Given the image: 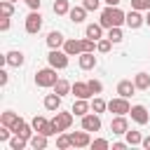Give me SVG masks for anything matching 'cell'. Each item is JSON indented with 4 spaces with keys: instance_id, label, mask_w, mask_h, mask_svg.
<instances>
[{
    "instance_id": "6da1fadb",
    "label": "cell",
    "mask_w": 150,
    "mask_h": 150,
    "mask_svg": "<svg viewBox=\"0 0 150 150\" xmlns=\"http://www.w3.org/2000/svg\"><path fill=\"white\" fill-rule=\"evenodd\" d=\"M101 26L103 28H112V26H124L127 23V12L120 9V5H108L101 9Z\"/></svg>"
},
{
    "instance_id": "7a4b0ae2",
    "label": "cell",
    "mask_w": 150,
    "mask_h": 150,
    "mask_svg": "<svg viewBox=\"0 0 150 150\" xmlns=\"http://www.w3.org/2000/svg\"><path fill=\"white\" fill-rule=\"evenodd\" d=\"M33 80H35L38 87H42V89H52V87L56 84L59 75H56V68H54V66H47V68H38Z\"/></svg>"
},
{
    "instance_id": "3957f363",
    "label": "cell",
    "mask_w": 150,
    "mask_h": 150,
    "mask_svg": "<svg viewBox=\"0 0 150 150\" xmlns=\"http://www.w3.org/2000/svg\"><path fill=\"white\" fill-rule=\"evenodd\" d=\"M23 28H26V33H30V35H38V33L42 30V14H40V9H30V12H28V16H26V21H23Z\"/></svg>"
},
{
    "instance_id": "277c9868",
    "label": "cell",
    "mask_w": 150,
    "mask_h": 150,
    "mask_svg": "<svg viewBox=\"0 0 150 150\" xmlns=\"http://www.w3.org/2000/svg\"><path fill=\"white\" fill-rule=\"evenodd\" d=\"M47 61H49V66H54L56 70H63V68H68V61H70V56H68L63 49H49V54H47Z\"/></svg>"
},
{
    "instance_id": "5b68a950",
    "label": "cell",
    "mask_w": 150,
    "mask_h": 150,
    "mask_svg": "<svg viewBox=\"0 0 150 150\" xmlns=\"http://www.w3.org/2000/svg\"><path fill=\"white\" fill-rule=\"evenodd\" d=\"M108 110L115 112V115H129L131 103H129V98H124V96H115V98L108 101Z\"/></svg>"
},
{
    "instance_id": "8992f818",
    "label": "cell",
    "mask_w": 150,
    "mask_h": 150,
    "mask_svg": "<svg viewBox=\"0 0 150 150\" xmlns=\"http://www.w3.org/2000/svg\"><path fill=\"white\" fill-rule=\"evenodd\" d=\"M143 23H145V14H143L141 9H134V7H131V9L127 12V23H124V26H129L131 30H138Z\"/></svg>"
},
{
    "instance_id": "52a82bcc",
    "label": "cell",
    "mask_w": 150,
    "mask_h": 150,
    "mask_svg": "<svg viewBox=\"0 0 150 150\" xmlns=\"http://www.w3.org/2000/svg\"><path fill=\"white\" fill-rule=\"evenodd\" d=\"M129 115H131V120L136 122V124H148L150 122V112H148V108L145 105H141V103H136V105H131V110H129Z\"/></svg>"
},
{
    "instance_id": "ba28073f",
    "label": "cell",
    "mask_w": 150,
    "mask_h": 150,
    "mask_svg": "<svg viewBox=\"0 0 150 150\" xmlns=\"http://www.w3.org/2000/svg\"><path fill=\"white\" fill-rule=\"evenodd\" d=\"M70 141H73V148H89L91 145V131H87V129L70 131Z\"/></svg>"
},
{
    "instance_id": "9c48e42d",
    "label": "cell",
    "mask_w": 150,
    "mask_h": 150,
    "mask_svg": "<svg viewBox=\"0 0 150 150\" xmlns=\"http://www.w3.org/2000/svg\"><path fill=\"white\" fill-rule=\"evenodd\" d=\"M63 52H66L68 56H80V54L84 52V47H82V38H66V42H63Z\"/></svg>"
},
{
    "instance_id": "30bf717a",
    "label": "cell",
    "mask_w": 150,
    "mask_h": 150,
    "mask_svg": "<svg viewBox=\"0 0 150 150\" xmlns=\"http://www.w3.org/2000/svg\"><path fill=\"white\" fill-rule=\"evenodd\" d=\"M26 63V56L21 49H9L5 52V66H12V68H21Z\"/></svg>"
},
{
    "instance_id": "8fae6325",
    "label": "cell",
    "mask_w": 150,
    "mask_h": 150,
    "mask_svg": "<svg viewBox=\"0 0 150 150\" xmlns=\"http://www.w3.org/2000/svg\"><path fill=\"white\" fill-rule=\"evenodd\" d=\"M82 129H87V131H101V115L98 112H87V115H82Z\"/></svg>"
},
{
    "instance_id": "7c38bea8",
    "label": "cell",
    "mask_w": 150,
    "mask_h": 150,
    "mask_svg": "<svg viewBox=\"0 0 150 150\" xmlns=\"http://www.w3.org/2000/svg\"><path fill=\"white\" fill-rule=\"evenodd\" d=\"M110 131L117 134V136H124V134L129 131V120H127V115H115V117L110 120Z\"/></svg>"
},
{
    "instance_id": "4fadbf2b",
    "label": "cell",
    "mask_w": 150,
    "mask_h": 150,
    "mask_svg": "<svg viewBox=\"0 0 150 150\" xmlns=\"http://www.w3.org/2000/svg\"><path fill=\"white\" fill-rule=\"evenodd\" d=\"M12 131H14L16 136H21V138H26V141H30V136L35 134V129H33V124H30V122H26L23 117H21V120H19V122H16L14 127H12Z\"/></svg>"
},
{
    "instance_id": "5bb4252c",
    "label": "cell",
    "mask_w": 150,
    "mask_h": 150,
    "mask_svg": "<svg viewBox=\"0 0 150 150\" xmlns=\"http://www.w3.org/2000/svg\"><path fill=\"white\" fill-rule=\"evenodd\" d=\"M77 66H80L82 70H94V68L98 66V59L94 56V52H82V54L77 56Z\"/></svg>"
},
{
    "instance_id": "9a60e30c",
    "label": "cell",
    "mask_w": 150,
    "mask_h": 150,
    "mask_svg": "<svg viewBox=\"0 0 150 150\" xmlns=\"http://www.w3.org/2000/svg\"><path fill=\"white\" fill-rule=\"evenodd\" d=\"M61 98H63V96H59L56 91L47 94V96L42 98V105H45V110H49V112H56V110H61Z\"/></svg>"
},
{
    "instance_id": "2e32d148",
    "label": "cell",
    "mask_w": 150,
    "mask_h": 150,
    "mask_svg": "<svg viewBox=\"0 0 150 150\" xmlns=\"http://www.w3.org/2000/svg\"><path fill=\"white\" fill-rule=\"evenodd\" d=\"M70 110H73L75 117H82V115L91 112V98H75V103H73Z\"/></svg>"
},
{
    "instance_id": "e0dca14e",
    "label": "cell",
    "mask_w": 150,
    "mask_h": 150,
    "mask_svg": "<svg viewBox=\"0 0 150 150\" xmlns=\"http://www.w3.org/2000/svg\"><path fill=\"white\" fill-rule=\"evenodd\" d=\"M63 42H66V38H63L61 30H49L47 33V47L49 49H63Z\"/></svg>"
},
{
    "instance_id": "ac0fdd59",
    "label": "cell",
    "mask_w": 150,
    "mask_h": 150,
    "mask_svg": "<svg viewBox=\"0 0 150 150\" xmlns=\"http://www.w3.org/2000/svg\"><path fill=\"white\" fill-rule=\"evenodd\" d=\"M70 94H75V98H94V94H91V89H89V84L87 82H73V91Z\"/></svg>"
},
{
    "instance_id": "d6986e66",
    "label": "cell",
    "mask_w": 150,
    "mask_h": 150,
    "mask_svg": "<svg viewBox=\"0 0 150 150\" xmlns=\"http://www.w3.org/2000/svg\"><path fill=\"white\" fill-rule=\"evenodd\" d=\"M68 19H70L73 23H82V21L87 19V7H84V5H75V7H70Z\"/></svg>"
},
{
    "instance_id": "ffe728a7",
    "label": "cell",
    "mask_w": 150,
    "mask_h": 150,
    "mask_svg": "<svg viewBox=\"0 0 150 150\" xmlns=\"http://www.w3.org/2000/svg\"><path fill=\"white\" fill-rule=\"evenodd\" d=\"M134 91H136L134 80H120V82H117V94H120V96L129 98V96H134Z\"/></svg>"
},
{
    "instance_id": "44dd1931",
    "label": "cell",
    "mask_w": 150,
    "mask_h": 150,
    "mask_svg": "<svg viewBox=\"0 0 150 150\" xmlns=\"http://www.w3.org/2000/svg\"><path fill=\"white\" fill-rule=\"evenodd\" d=\"M54 120H56L59 127L66 131V129H70V124H73V110H70V112H66V110H56V112H54Z\"/></svg>"
},
{
    "instance_id": "7402d4cb",
    "label": "cell",
    "mask_w": 150,
    "mask_h": 150,
    "mask_svg": "<svg viewBox=\"0 0 150 150\" xmlns=\"http://www.w3.org/2000/svg\"><path fill=\"white\" fill-rule=\"evenodd\" d=\"M103 26H101V21L98 23H87V28H84V35L87 38H91V40H101V38H105L103 35Z\"/></svg>"
},
{
    "instance_id": "603a6c76",
    "label": "cell",
    "mask_w": 150,
    "mask_h": 150,
    "mask_svg": "<svg viewBox=\"0 0 150 150\" xmlns=\"http://www.w3.org/2000/svg\"><path fill=\"white\" fill-rule=\"evenodd\" d=\"M134 84H136V89H141V91H145V89H150V73H145V70H141V73H136L134 77Z\"/></svg>"
},
{
    "instance_id": "cb8c5ba5",
    "label": "cell",
    "mask_w": 150,
    "mask_h": 150,
    "mask_svg": "<svg viewBox=\"0 0 150 150\" xmlns=\"http://www.w3.org/2000/svg\"><path fill=\"white\" fill-rule=\"evenodd\" d=\"M52 89H54L59 96H66V94H70V91H73V82H68L66 77H59V80H56V84H54Z\"/></svg>"
},
{
    "instance_id": "d4e9b609",
    "label": "cell",
    "mask_w": 150,
    "mask_h": 150,
    "mask_svg": "<svg viewBox=\"0 0 150 150\" xmlns=\"http://www.w3.org/2000/svg\"><path fill=\"white\" fill-rule=\"evenodd\" d=\"M47 138H49V136H45V134L35 131V134L30 136V141H28V143H30V148H33V150H45V148H47Z\"/></svg>"
},
{
    "instance_id": "484cf974",
    "label": "cell",
    "mask_w": 150,
    "mask_h": 150,
    "mask_svg": "<svg viewBox=\"0 0 150 150\" xmlns=\"http://www.w3.org/2000/svg\"><path fill=\"white\" fill-rule=\"evenodd\" d=\"M19 120H21V117H19L14 110H5V112H0V124H5V127H9V129H12Z\"/></svg>"
},
{
    "instance_id": "4316f807",
    "label": "cell",
    "mask_w": 150,
    "mask_h": 150,
    "mask_svg": "<svg viewBox=\"0 0 150 150\" xmlns=\"http://www.w3.org/2000/svg\"><path fill=\"white\" fill-rule=\"evenodd\" d=\"M70 0H54V14L56 16H68V12H70Z\"/></svg>"
},
{
    "instance_id": "83f0119b",
    "label": "cell",
    "mask_w": 150,
    "mask_h": 150,
    "mask_svg": "<svg viewBox=\"0 0 150 150\" xmlns=\"http://www.w3.org/2000/svg\"><path fill=\"white\" fill-rule=\"evenodd\" d=\"M105 38H110V40H112V45H120V42L124 40V33H122V26H112V28H108V33H105Z\"/></svg>"
},
{
    "instance_id": "f1b7e54d",
    "label": "cell",
    "mask_w": 150,
    "mask_h": 150,
    "mask_svg": "<svg viewBox=\"0 0 150 150\" xmlns=\"http://www.w3.org/2000/svg\"><path fill=\"white\" fill-rule=\"evenodd\" d=\"M56 148H59V150H68V148H73V141H70V134H66V131H61V134L56 136Z\"/></svg>"
},
{
    "instance_id": "f546056e",
    "label": "cell",
    "mask_w": 150,
    "mask_h": 150,
    "mask_svg": "<svg viewBox=\"0 0 150 150\" xmlns=\"http://www.w3.org/2000/svg\"><path fill=\"white\" fill-rule=\"evenodd\" d=\"M112 49V40L110 38H101V40H96V52L98 54H108Z\"/></svg>"
},
{
    "instance_id": "4dcf8cb0",
    "label": "cell",
    "mask_w": 150,
    "mask_h": 150,
    "mask_svg": "<svg viewBox=\"0 0 150 150\" xmlns=\"http://www.w3.org/2000/svg\"><path fill=\"white\" fill-rule=\"evenodd\" d=\"M91 110L98 112V115L105 112V110H108V101H103L101 96H94V98H91Z\"/></svg>"
},
{
    "instance_id": "1f68e13d",
    "label": "cell",
    "mask_w": 150,
    "mask_h": 150,
    "mask_svg": "<svg viewBox=\"0 0 150 150\" xmlns=\"http://www.w3.org/2000/svg\"><path fill=\"white\" fill-rule=\"evenodd\" d=\"M30 124H33V129H35V131H40V134H42V131L47 129L49 120H47V117H42V115H35V117L30 120Z\"/></svg>"
},
{
    "instance_id": "d6a6232c",
    "label": "cell",
    "mask_w": 150,
    "mask_h": 150,
    "mask_svg": "<svg viewBox=\"0 0 150 150\" xmlns=\"http://www.w3.org/2000/svg\"><path fill=\"white\" fill-rule=\"evenodd\" d=\"M26 145H30V143H28L26 138H21V136H16V134H14L12 138H9V150H23Z\"/></svg>"
},
{
    "instance_id": "836d02e7",
    "label": "cell",
    "mask_w": 150,
    "mask_h": 150,
    "mask_svg": "<svg viewBox=\"0 0 150 150\" xmlns=\"http://www.w3.org/2000/svg\"><path fill=\"white\" fill-rule=\"evenodd\" d=\"M124 136H127V143H129V145H141V143H143V136H141V131H134V129H129Z\"/></svg>"
},
{
    "instance_id": "e575fe53",
    "label": "cell",
    "mask_w": 150,
    "mask_h": 150,
    "mask_svg": "<svg viewBox=\"0 0 150 150\" xmlns=\"http://www.w3.org/2000/svg\"><path fill=\"white\" fill-rule=\"evenodd\" d=\"M14 14V2L12 0H0V16H12Z\"/></svg>"
},
{
    "instance_id": "d590c367",
    "label": "cell",
    "mask_w": 150,
    "mask_h": 150,
    "mask_svg": "<svg viewBox=\"0 0 150 150\" xmlns=\"http://www.w3.org/2000/svg\"><path fill=\"white\" fill-rule=\"evenodd\" d=\"M87 84H89V89H91V94H94V96H98V94L103 91V82H101V80H96V77L87 80Z\"/></svg>"
},
{
    "instance_id": "8d00e7d4",
    "label": "cell",
    "mask_w": 150,
    "mask_h": 150,
    "mask_svg": "<svg viewBox=\"0 0 150 150\" xmlns=\"http://www.w3.org/2000/svg\"><path fill=\"white\" fill-rule=\"evenodd\" d=\"M89 148H94V150H108L110 143H108L105 138H91V145H89Z\"/></svg>"
},
{
    "instance_id": "74e56055",
    "label": "cell",
    "mask_w": 150,
    "mask_h": 150,
    "mask_svg": "<svg viewBox=\"0 0 150 150\" xmlns=\"http://www.w3.org/2000/svg\"><path fill=\"white\" fill-rule=\"evenodd\" d=\"M82 5L87 7V12H98L101 9V0H82Z\"/></svg>"
},
{
    "instance_id": "f35d334b",
    "label": "cell",
    "mask_w": 150,
    "mask_h": 150,
    "mask_svg": "<svg viewBox=\"0 0 150 150\" xmlns=\"http://www.w3.org/2000/svg\"><path fill=\"white\" fill-rule=\"evenodd\" d=\"M131 7L141 9V12H148L150 9V0H131Z\"/></svg>"
},
{
    "instance_id": "ab89813d",
    "label": "cell",
    "mask_w": 150,
    "mask_h": 150,
    "mask_svg": "<svg viewBox=\"0 0 150 150\" xmlns=\"http://www.w3.org/2000/svg\"><path fill=\"white\" fill-rule=\"evenodd\" d=\"M26 5H28V9H40V5H42V0H23Z\"/></svg>"
},
{
    "instance_id": "60d3db41",
    "label": "cell",
    "mask_w": 150,
    "mask_h": 150,
    "mask_svg": "<svg viewBox=\"0 0 150 150\" xmlns=\"http://www.w3.org/2000/svg\"><path fill=\"white\" fill-rule=\"evenodd\" d=\"M0 30H9V16H0Z\"/></svg>"
},
{
    "instance_id": "b9f144b4",
    "label": "cell",
    "mask_w": 150,
    "mask_h": 150,
    "mask_svg": "<svg viewBox=\"0 0 150 150\" xmlns=\"http://www.w3.org/2000/svg\"><path fill=\"white\" fill-rule=\"evenodd\" d=\"M124 148H129L127 141H115V143H112V150H124Z\"/></svg>"
},
{
    "instance_id": "7bdbcfd3",
    "label": "cell",
    "mask_w": 150,
    "mask_h": 150,
    "mask_svg": "<svg viewBox=\"0 0 150 150\" xmlns=\"http://www.w3.org/2000/svg\"><path fill=\"white\" fill-rule=\"evenodd\" d=\"M7 80H9V75H7V70H0V84H2V87L7 84Z\"/></svg>"
},
{
    "instance_id": "ee69618b",
    "label": "cell",
    "mask_w": 150,
    "mask_h": 150,
    "mask_svg": "<svg viewBox=\"0 0 150 150\" xmlns=\"http://www.w3.org/2000/svg\"><path fill=\"white\" fill-rule=\"evenodd\" d=\"M141 145H143V148H145V150H150V136H145V138H143V143H141Z\"/></svg>"
},
{
    "instance_id": "f6af8a7d",
    "label": "cell",
    "mask_w": 150,
    "mask_h": 150,
    "mask_svg": "<svg viewBox=\"0 0 150 150\" xmlns=\"http://www.w3.org/2000/svg\"><path fill=\"white\" fill-rule=\"evenodd\" d=\"M103 2H105V5H120L122 0H103Z\"/></svg>"
},
{
    "instance_id": "bcb514c9",
    "label": "cell",
    "mask_w": 150,
    "mask_h": 150,
    "mask_svg": "<svg viewBox=\"0 0 150 150\" xmlns=\"http://www.w3.org/2000/svg\"><path fill=\"white\" fill-rule=\"evenodd\" d=\"M145 26H150V9L145 12Z\"/></svg>"
},
{
    "instance_id": "7dc6e473",
    "label": "cell",
    "mask_w": 150,
    "mask_h": 150,
    "mask_svg": "<svg viewBox=\"0 0 150 150\" xmlns=\"http://www.w3.org/2000/svg\"><path fill=\"white\" fill-rule=\"evenodd\" d=\"M12 2H16V0H12Z\"/></svg>"
}]
</instances>
